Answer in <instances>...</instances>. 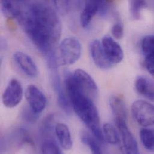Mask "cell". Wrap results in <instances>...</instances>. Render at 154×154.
I'll list each match as a JSON object with an SVG mask.
<instances>
[{"mask_svg":"<svg viewBox=\"0 0 154 154\" xmlns=\"http://www.w3.org/2000/svg\"><path fill=\"white\" fill-rule=\"evenodd\" d=\"M146 5L145 0H130V11L132 17L135 20L140 18L141 11Z\"/></svg>","mask_w":154,"mask_h":154,"instance_id":"cell-23","label":"cell"},{"mask_svg":"<svg viewBox=\"0 0 154 154\" xmlns=\"http://www.w3.org/2000/svg\"><path fill=\"white\" fill-rule=\"evenodd\" d=\"M82 46L80 42L74 37L63 40L56 49L55 57L58 67L70 66L80 58Z\"/></svg>","mask_w":154,"mask_h":154,"instance_id":"cell-3","label":"cell"},{"mask_svg":"<svg viewBox=\"0 0 154 154\" xmlns=\"http://www.w3.org/2000/svg\"><path fill=\"white\" fill-rule=\"evenodd\" d=\"M81 141L84 145L88 146L89 148L93 154H102V150L99 144L95 139H94L88 134H83L81 137Z\"/></svg>","mask_w":154,"mask_h":154,"instance_id":"cell-24","label":"cell"},{"mask_svg":"<svg viewBox=\"0 0 154 154\" xmlns=\"http://www.w3.org/2000/svg\"><path fill=\"white\" fill-rule=\"evenodd\" d=\"M25 96L29 107L37 114L42 113L46 108L47 98L35 85H28L25 90Z\"/></svg>","mask_w":154,"mask_h":154,"instance_id":"cell-7","label":"cell"},{"mask_svg":"<svg viewBox=\"0 0 154 154\" xmlns=\"http://www.w3.org/2000/svg\"><path fill=\"white\" fill-rule=\"evenodd\" d=\"M73 77L80 89L91 98H94L98 92L97 85L86 72L82 69H77L73 73Z\"/></svg>","mask_w":154,"mask_h":154,"instance_id":"cell-10","label":"cell"},{"mask_svg":"<svg viewBox=\"0 0 154 154\" xmlns=\"http://www.w3.org/2000/svg\"><path fill=\"white\" fill-rule=\"evenodd\" d=\"M124 26L120 20H117L112 28L113 36L118 40L121 39L124 36Z\"/></svg>","mask_w":154,"mask_h":154,"instance_id":"cell-27","label":"cell"},{"mask_svg":"<svg viewBox=\"0 0 154 154\" xmlns=\"http://www.w3.org/2000/svg\"><path fill=\"white\" fill-rule=\"evenodd\" d=\"M101 46L104 52L113 65L120 63L124 58V52L121 46L112 37L106 36L103 38Z\"/></svg>","mask_w":154,"mask_h":154,"instance_id":"cell-8","label":"cell"},{"mask_svg":"<svg viewBox=\"0 0 154 154\" xmlns=\"http://www.w3.org/2000/svg\"><path fill=\"white\" fill-rule=\"evenodd\" d=\"M111 5L107 0H85V5L80 17V24L82 27H88L93 17L98 13L105 16Z\"/></svg>","mask_w":154,"mask_h":154,"instance_id":"cell-4","label":"cell"},{"mask_svg":"<svg viewBox=\"0 0 154 154\" xmlns=\"http://www.w3.org/2000/svg\"><path fill=\"white\" fill-rule=\"evenodd\" d=\"M89 49L92 60L98 67L101 69L107 70L113 66L107 58L99 40H93L90 44Z\"/></svg>","mask_w":154,"mask_h":154,"instance_id":"cell-13","label":"cell"},{"mask_svg":"<svg viewBox=\"0 0 154 154\" xmlns=\"http://www.w3.org/2000/svg\"><path fill=\"white\" fill-rule=\"evenodd\" d=\"M25 32L46 58L55 54L61 34V23L51 6L34 2L22 10L17 19Z\"/></svg>","mask_w":154,"mask_h":154,"instance_id":"cell-1","label":"cell"},{"mask_svg":"<svg viewBox=\"0 0 154 154\" xmlns=\"http://www.w3.org/2000/svg\"><path fill=\"white\" fill-rule=\"evenodd\" d=\"M144 65L148 72L154 77V58H145Z\"/></svg>","mask_w":154,"mask_h":154,"instance_id":"cell-28","label":"cell"},{"mask_svg":"<svg viewBox=\"0 0 154 154\" xmlns=\"http://www.w3.org/2000/svg\"><path fill=\"white\" fill-rule=\"evenodd\" d=\"M23 90L20 82L16 79H11L8 83L2 95V102L5 107L13 108L22 101Z\"/></svg>","mask_w":154,"mask_h":154,"instance_id":"cell-6","label":"cell"},{"mask_svg":"<svg viewBox=\"0 0 154 154\" xmlns=\"http://www.w3.org/2000/svg\"><path fill=\"white\" fill-rule=\"evenodd\" d=\"M131 113L139 125L143 127L154 125V106L151 103L143 100H137L132 104Z\"/></svg>","mask_w":154,"mask_h":154,"instance_id":"cell-5","label":"cell"},{"mask_svg":"<svg viewBox=\"0 0 154 154\" xmlns=\"http://www.w3.org/2000/svg\"><path fill=\"white\" fill-rule=\"evenodd\" d=\"M14 0H1L2 13L8 18L17 19L20 16L22 9Z\"/></svg>","mask_w":154,"mask_h":154,"instance_id":"cell-17","label":"cell"},{"mask_svg":"<svg viewBox=\"0 0 154 154\" xmlns=\"http://www.w3.org/2000/svg\"><path fill=\"white\" fill-rule=\"evenodd\" d=\"M38 115L39 114L35 113L30 107L24 108L22 112V116L23 119L30 123L35 122L38 118Z\"/></svg>","mask_w":154,"mask_h":154,"instance_id":"cell-26","label":"cell"},{"mask_svg":"<svg viewBox=\"0 0 154 154\" xmlns=\"http://www.w3.org/2000/svg\"><path fill=\"white\" fill-rule=\"evenodd\" d=\"M14 1H23V0H14Z\"/></svg>","mask_w":154,"mask_h":154,"instance_id":"cell-30","label":"cell"},{"mask_svg":"<svg viewBox=\"0 0 154 154\" xmlns=\"http://www.w3.org/2000/svg\"><path fill=\"white\" fill-rule=\"evenodd\" d=\"M115 123L121 137L125 152L128 154H138L139 149L137 141L129 130L127 122H118Z\"/></svg>","mask_w":154,"mask_h":154,"instance_id":"cell-11","label":"cell"},{"mask_svg":"<svg viewBox=\"0 0 154 154\" xmlns=\"http://www.w3.org/2000/svg\"><path fill=\"white\" fill-rule=\"evenodd\" d=\"M43 154H61L62 151L54 138L43 140L41 145Z\"/></svg>","mask_w":154,"mask_h":154,"instance_id":"cell-21","label":"cell"},{"mask_svg":"<svg viewBox=\"0 0 154 154\" xmlns=\"http://www.w3.org/2000/svg\"><path fill=\"white\" fill-rule=\"evenodd\" d=\"M142 49L145 58H154V35H148L143 39Z\"/></svg>","mask_w":154,"mask_h":154,"instance_id":"cell-22","label":"cell"},{"mask_svg":"<svg viewBox=\"0 0 154 154\" xmlns=\"http://www.w3.org/2000/svg\"><path fill=\"white\" fill-rule=\"evenodd\" d=\"M73 0H72V1ZM82 0H73L74 1V3L75 4V5L78 7H80L81 6V4H82Z\"/></svg>","mask_w":154,"mask_h":154,"instance_id":"cell-29","label":"cell"},{"mask_svg":"<svg viewBox=\"0 0 154 154\" xmlns=\"http://www.w3.org/2000/svg\"><path fill=\"white\" fill-rule=\"evenodd\" d=\"M65 85L74 112L91 131L95 139L100 142H103L104 139L100 127V116L92 98L80 89L73 73H66Z\"/></svg>","mask_w":154,"mask_h":154,"instance_id":"cell-2","label":"cell"},{"mask_svg":"<svg viewBox=\"0 0 154 154\" xmlns=\"http://www.w3.org/2000/svg\"><path fill=\"white\" fill-rule=\"evenodd\" d=\"M55 8L61 13H67L70 9L72 0H49Z\"/></svg>","mask_w":154,"mask_h":154,"instance_id":"cell-25","label":"cell"},{"mask_svg":"<svg viewBox=\"0 0 154 154\" xmlns=\"http://www.w3.org/2000/svg\"><path fill=\"white\" fill-rule=\"evenodd\" d=\"M55 133L61 148L69 151L73 146V141L69 127L64 123H58L55 127Z\"/></svg>","mask_w":154,"mask_h":154,"instance_id":"cell-15","label":"cell"},{"mask_svg":"<svg viewBox=\"0 0 154 154\" xmlns=\"http://www.w3.org/2000/svg\"><path fill=\"white\" fill-rule=\"evenodd\" d=\"M13 58L20 70L28 77H36L38 75V70L33 60L27 54L18 52L13 55Z\"/></svg>","mask_w":154,"mask_h":154,"instance_id":"cell-12","label":"cell"},{"mask_svg":"<svg viewBox=\"0 0 154 154\" xmlns=\"http://www.w3.org/2000/svg\"><path fill=\"white\" fill-rule=\"evenodd\" d=\"M110 106L115 122H127V114L124 100L118 96H112L109 101Z\"/></svg>","mask_w":154,"mask_h":154,"instance_id":"cell-14","label":"cell"},{"mask_svg":"<svg viewBox=\"0 0 154 154\" xmlns=\"http://www.w3.org/2000/svg\"><path fill=\"white\" fill-rule=\"evenodd\" d=\"M102 131L104 141L107 143L112 145H116L120 143V133L112 124L109 123L104 124Z\"/></svg>","mask_w":154,"mask_h":154,"instance_id":"cell-18","label":"cell"},{"mask_svg":"<svg viewBox=\"0 0 154 154\" xmlns=\"http://www.w3.org/2000/svg\"><path fill=\"white\" fill-rule=\"evenodd\" d=\"M136 91L148 99L154 101V86L146 77L139 76L135 82Z\"/></svg>","mask_w":154,"mask_h":154,"instance_id":"cell-16","label":"cell"},{"mask_svg":"<svg viewBox=\"0 0 154 154\" xmlns=\"http://www.w3.org/2000/svg\"><path fill=\"white\" fill-rule=\"evenodd\" d=\"M50 80L54 90L57 94V101L60 108L67 114H70L72 111V105L69 98L67 97L63 89L61 79L57 72V69L50 70Z\"/></svg>","mask_w":154,"mask_h":154,"instance_id":"cell-9","label":"cell"},{"mask_svg":"<svg viewBox=\"0 0 154 154\" xmlns=\"http://www.w3.org/2000/svg\"><path fill=\"white\" fill-rule=\"evenodd\" d=\"M53 120L54 116L52 115H49L43 121L40 128V134L43 138V140L54 138L52 136L54 130Z\"/></svg>","mask_w":154,"mask_h":154,"instance_id":"cell-20","label":"cell"},{"mask_svg":"<svg viewBox=\"0 0 154 154\" xmlns=\"http://www.w3.org/2000/svg\"><path fill=\"white\" fill-rule=\"evenodd\" d=\"M140 137L143 146L149 151H154V129L142 128L140 131Z\"/></svg>","mask_w":154,"mask_h":154,"instance_id":"cell-19","label":"cell"}]
</instances>
